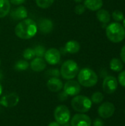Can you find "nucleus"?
Listing matches in <instances>:
<instances>
[{"instance_id":"1","label":"nucleus","mask_w":125,"mask_h":126,"mask_svg":"<svg viewBox=\"0 0 125 126\" xmlns=\"http://www.w3.org/2000/svg\"><path fill=\"white\" fill-rule=\"evenodd\" d=\"M38 32L36 22L31 18H25L21 21L15 27V34L21 39H30Z\"/></svg>"},{"instance_id":"2","label":"nucleus","mask_w":125,"mask_h":126,"mask_svg":"<svg viewBox=\"0 0 125 126\" xmlns=\"http://www.w3.org/2000/svg\"><path fill=\"white\" fill-rule=\"evenodd\" d=\"M106 35L113 43H119L125 38V29L120 23L113 22L106 28Z\"/></svg>"},{"instance_id":"3","label":"nucleus","mask_w":125,"mask_h":126,"mask_svg":"<svg viewBox=\"0 0 125 126\" xmlns=\"http://www.w3.org/2000/svg\"><path fill=\"white\" fill-rule=\"evenodd\" d=\"M78 82L84 87H93L98 82L97 73L90 68H83L77 74Z\"/></svg>"},{"instance_id":"4","label":"nucleus","mask_w":125,"mask_h":126,"mask_svg":"<svg viewBox=\"0 0 125 126\" xmlns=\"http://www.w3.org/2000/svg\"><path fill=\"white\" fill-rule=\"evenodd\" d=\"M71 106L73 109L80 113L88 112L91 106L92 102L91 99L84 95H76L71 100Z\"/></svg>"},{"instance_id":"5","label":"nucleus","mask_w":125,"mask_h":126,"mask_svg":"<svg viewBox=\"0 0 125 126\" xmlns=\"http://www.w3.org/2000/svg\"><path fill=\"white\" fill-rule=\"evenodd\" d=\"M79 72V66L73 60L66 61L61 66L60 75L66 80L74 79Z\"/></svg>"},{"instance_id":"6","label":"nucleus","mask_w":125,"mask_h":126,"mask_svg":"<svg viewBox=\"0 0 125 126\" xmlns=\"http://www.w3.org/2000/svg\"><path fill=\"white\" fill-rule=\"evenodd\" d=\"M54 117L55 121L60 125H65L70 120L71 113L67 106L60 105L55 109Z\"/></svg>"},{"instance_id":"7","label":"nucleus","mask_w":125,"mask_h":126,"mask_svg":"<svg viewBox=\"0 0 125 126\" xmlns=\"http://www.w3.org/2000/svg\"><path fill=\"white\" fill-rule=\"evenodd\" d=\"M61 58L60 52L56 48H50L46 51L44 55V60L50 65L57 64Z\"/></svg>"},{"instance_id":"8","label":"nucleus","mask_w":125,"mask_h":126,"mask_svg":"<svg viewBox=\"0 0 125 126\" xmlns=\"http://www.w3.org/2000/svg\"><path fill=\"white\" fill-rule=\"evenodd\" d=\"M63 92H65L68 96H76L81 91V86L78 81L74 80H69L63 85Z\"/></svg>"},{"instance_id":"9","label":"nucleus","mask_w":125,"mask_h":126,"mask_svg":"<svg viewBox=\"0 0 125 126\" xmlns=\"http://www.w3.org/2000/svg\"><path fill=\"white\" fill-rule=\"evenodd\" d=\"M115 110H116L115 106L112 103L105 102L99 107L98 114L102 118L108 119L113 115Z\"/></svg>"},{"instance_id":"10","label":"nucleus","mask_w":125,"mask_h":126,"mask_svg":"<svg viewBox=\"0 0 125 126\" xmlns=\"http://www.w3.org/2000/svg\"><path fill=\"white\" fill-rule=\"evenodd\" d=\"M118 88V81L113 76L106 77L102 83V89L107 94L114 93Z\"/></svg>"},{"instance_id":"11","label":"nucleus","mask_w":125,"mask_h":126,"mask_svg":"<svg viewBox=\"0 0 125 126\" xmlns=\"http://www.w3.org/2000/svg\"><path fill=\"white\" fill-rule=\"evenodd\" d=\"M19 102V96L15 93H10L3 96L0 100V104L4 107L11 108L15 106Z\"/></svg>"},{"instance_id":"12","label":"nucleus","mask_w":125,"mask_h":126,"mask_svg":"<svg viewBox=\"0 0 125 126\" xmlns=\"http://www.w3.org/2000/svg\"><path fill=\"white\" fill-rule=\"evenodd\" d=\"M71 126H91V118L84 114H77L74 115L71 120Z\"/></svg>"},{"instance_id":"13","label":"nucleus","mask_w":125,"mask_h":126,"mask_svg":"<svg viewBox=\"0 0 125 126\" xmlns=\"http://www.w3.org/2000/svg\"><path fill=\"white\" fill-rule=\"evenodd\" d=\"M10 18L15 21H22L27 18L28 11L24 6H18L10 12Z\"/></svg>"},{"instance_id":"14","label":"nucleus","mask_w":125,"mask_h":126,"mask_svg":"<svg viewBox=\"0 0 125 126\" xmlns=\"http://www.w3.org/2000/svg\"><path fill=\"white\" fill-rule=\"evenodd\" d=\"M37 27H38V30H39L41 33L48 34L52 31L54 24L52 20L49 18H42L39 20V21L38 22Z\"/></svg>"},{"instance_id":"15","label":"nucleus","mask_w":125,"mask_h":126,"mask_svg":"<svg viewBox=\"0 0 125 126\" xmlns=\"http://www.w3.org/2000/svg\"><path fill=\"white\" fill-rule=\"evenodd\" d=\"M46 86L52 92H58L63 87V82L58 78H50L46 83Z\"/></svg>"},{"instance_id":"16","label":"nucleus","mask_w":125,"mask_h":126,"mask_svg":"<svg viewBox=\"0 0 125 126\" xmlns=\"http://www.w3.org/2000/svg\"><path fill=\"white\" fill-rule=\"evenodd\" d=\"M46 67V62L43 58H34L30 63V68L32 71L40 72L44 70Z\"/></svg>"},{"instance_id":"17","label":"nucleus","mask_w":125,"mask_h":126,"mask_svg":"<svg viewBox=\"0 0 125 126\" xmlns=\"http://www.w3.org/2000/svg\"><path fill=\"white\" fill-rule=\"evenodd\" d=\"M65 50L68 53L70 54H75L77 53L80 49V44L78 41L75 40H70L66 42L65 44Z\"/></svg>"},{"instance_id":"18","label":"nucleus","mask_w":125,"mask_h":126,"mask_svg":"<svg viewBox=\"0 0 125 126\" xmlns=\"http://www.w3.org/2000/svg\"><path fill=\"white\" fill-rule=\"evenodd\" d=\"M103 5L102 0H85L84 1V6L85 8L92 10V11H97Z\"/></svg>"},{"instance_id":"19","label":"nucleus","mask_w":125,"mask_h":126,"mask_svg":"<svg viewBox=\"0 0 125 126\" xmlns=\"http://www.w3.org/2000/svg\"><path fill=\"white\" fill-rule=\"evenodd\" d=\"M97 18L100 22L103 24H108L111 21V14L106 10L99 9L97 12Z\"/></svg>"},{"instance_id":"20","label":"nucleus","mask_w":125,"mask_h":126,"mask_svg":"<svg viewBox=\"0 0 125 126\" xmlns=\"http://www.w3.org/2000/svg\"><path fill=\"white\" fill-rule=\"evenodd\" d=\"M10 12V0H0V18L5 17Z\"/></svg>"},{"instance_id":"21","label":"nucleus","mask_w":125,"mask_h":126,"mask_svg":"<svg viewBox=\"0 0 125 126\" xmlns=\"http://www.w3.org/2000/svg\"><path fill=\"white\" fill-rule=\"evenodd\" d=\"M123 63L122 60L117 58H113L111 59L110 62V68L111 70L114 72H121L123 69Z\"/></svg>"},{"instance_id":"22","label":"nucleus","mask_w":125,"mask_h":126,"mask_svg":"<svg viewBox=\"0 0 125 126\" xmlns=\"http://www.w3.org/2000/svg\"><path fill=\"white\" fill-rule=\"evenodd\" d=\"M29 66V63L26 60H20L17 61L14 66L16 71H24L27 70Z\"/></svg>"},{"instance_id":"23","label":"nucleus","mask_w":125,"mask_h":126,"mask_svg":"<svg viewBox=\"0 0 125 126\" xmlns=\"http://www.w3.org/2000/svg\"><path fill=\"white\" fill-rule=\"evenodd\" d=\"M35 2L38 7L42 9H46L50 7L53 4L55 0H35Z\"/></svg>"},{"instance_id":"24","label":"nucleus","mask_w":125,"mask_h":126,"mask_svg":"<svg viewBox=\"0 0 125 126\" xmlns=\"http://www.w3.org/2000/svg\"><path fill=\"white\" fill-rule=\"evenodd\" d=\"M22 56H23V58H24L26 61L33 59V58L35 57L34 49H32V48H27V49H25L24 50L23 53H22Z\"/></svg>"},{"instance_id":"25","label":"nucleus","mask_w":125,"mask_h":126,"mask_svg":"<svg viewBox=\"0 0 125 126\" xmlns=\"http://www.w3.org/2000/svg\"><path fill=\"white\" fill-rule=\"evenodd\" d=\"M103 99H104L103 94L99 92H94L91 95V102H93L95 104H99L103 101Z\"/></svg>"},{"instance_id":"26","label":"nucleus","mask_w":125,"mask_h":126,"mask_svg":"<svg viewBox=\"0 0 125 126\" xmlns=\"http://www.w3.org/2000/svg\"><path fill=\"white\" fill-rule=\"evenodd\" d=\"M33 49H34L35 56L36 57H39V58L44 57L45 52L46 51V49H45V47L43 46H42V45H38Z\"/></svg>"},{"instance_id":"27","label":"nucleus","mask_w":125,"mask_h":126,"mask_svg":"<svg viewBox=\"0 0 125 126\" xmlns=\"http://www.w3.org/2000/svg\"><path fill=\"white\" fill-rule=\"evenodd\" d=\"M112 17H113V18L116 21H117V22L122 21H123L124 18H125L124 13H123L121 10H114V11L113 12V13H112Z\"/></svg>"},{"instance_id":"28","label":"nucleus","mask_w":125,"mask_h":126,"mask_svg":"<svg viewBox=\"0 0 125 126\" xmlns=\"http://www.w3.org/2000/svg\"><path fill=\"white\" fill-rule=\"evenodd\" d=\"M46 74L51 78H58L60 75V72L57 69H52L48 70Z\"/></svg>"},{"instance_id":"29","label":"nucleus","mask_w":125,"mask_h":126,"mask_svg":"<svg viewBox=\"0 0 125 126\" xmlns=\"http://www.w3.org/2000/svg\"><path fill=\"white\" fill-rule=\"evenodd\" d=\"M85 7L84 6V4H78V5H77L76 7H75V8H74V12H75V13L76 14H77V15H82V14H83L84 13H85Z\"/></svg>"},{"instance_id":"30","label":"nucleus","mask_w":125,"mask_h":126,"mask_svg":"<svg viewBox=\"0 0 125 126\" xmlns=\"http://www.w3.org/2000/svg\"><path fill=\"white\" fill-rule=\"evenodd\" d=\"M118 80H119V83L121 84V86H122L125 88V70L120 72L118 77Z\"/></svg>"},{"instance_id":"31","label":"nucleus","mask_w":125,"mask_h":126,"mask_svg":"<svg viewBox=\"0 0 125 126\" xmlns=\"http://www.w3.org/2000/svg\"><path fill=\"white\" fill-rule=\"evenodd\" d=\"M57 97H58V100H60V101H65V100H67V98H68L69 96H68V94L65 92H60L58 94Z\"/></svg>"},{"instance_id":"32","label":"nucleus","mask_w":125,"mask_h":126,"mask_svg":"<svg viewBox=\"0 0 125 126\" xmlns=\"http://www.w3.org/2000/svg\"><path fill=\"white\" fill-rule=\"evenodd\" d=\"M93 126H105V124L103 123V121L99 119V118H97L94 123H93Z\"/></svg>"},{"instance_id":"33","label":"nucleus","mask_w":125,"mask_h":126,"mask_svg":"<svg viewBox=\"0 0 125 126\" xmlns=\"http://www.w3.org/2000/svg\"><path fill=\"white\" fill-rule=\"evenodd\" d=\"M26 0H10V4H13L14 5H20L23 4Z\"/></svg>"},{"instance_id":"34","label":"nucleus","mask_w":125,"mask_h":126,"mask_svg":"<svg viewBox=\"0 0 125 126\" xmlns=\"http://www.w3.org/2000/svg\"><path fill=\"white\" fill-rule=\"evenodd\" d=\"M120 57L122 59V61L125 63V45L121 49V53H120Z\"/></svg>"},{"instance_id":"35","label":"nucleus","mask_w":125,"mask_h":126,"mask_svg":"<svg viewBox=\"0 0 125 126\" xmlns=\"http://www.w3.org/2000/svg\"><path fill=\"white\" fill-rule=\"evenodd\" d=\"M48 126H60V125L57 122H52L49 124Z\"/></svg>"},{"instance_id":"36","label":"nucleus","mask_w":125,"mask_h":126,"mask_svg":"<svg viewBox=\"0 0 125 126\" xmlns=\"http://www.w3.org/2000/svg\"><path fill=\"white\" fill-rule=\"evenodd\" d=\"M3 77H4L3 73H2V72H1V71H0V80L3 79Z\"/></svg>"},{"instance_id":"37","label":"nucleus","mask_w":125,"mask_h":126,"mask_svg":"<svg viewBox=\"0 0 125 126\" xmlns=\"http://www.w3.org/2000/svg\"><path fill=\"white\" fill-rule=\"evenodd\" d=\"M1 93H2V86H1V85L0 83V95L1 94Z\"/></svg>"},{"instance_id":"38","label":"nucleus","mask_w":125,"mask_h":126,"mask_svg":"<svg viewBox=\"0 0 125 126\" xmlns=\"http://www.w3.org/2000/svg\"><path fill=\"white\" fill-rule=\"evenodd\" d=\"M82 1H83V0H74V1H75V2H78V3L81 2Z\"/></svg>"},{"instance_id":"39","label":"nucleus","mask_w":125,"mask_h":126,"mask_svg":"<svg viewBox=\"0 0 125 126\" xmlns=\"http://www.w3.org/2000/svg\"><path fill=\"white\" fill-rule=\"evenodd\" d=\"M123 27H125V18H124V20H123Z\"/></svg>"},{"instance_id":"40","label":"nucleus","mask_w":125,"mask_h":126,"mask_svg":"<svg viewBox=\"0 0 125 126\" xmlns=\"http://www.w3.org/2000/svg\"><path fill=\"white\" fill-rule=\"evenodd\" d=\"M0 65H1V61H0Z\"/></svg>"},{"instance_id":"41","label":"nucleus","mask_w":125,"mask_h":126,"mask_svg":"<svg viewBox=\"0 0 125 126\" xmlns=\"http://www.w3.org/2000/svg\"></svg>"}]
</instances>
